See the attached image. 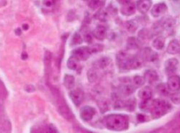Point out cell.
Wrapping results in <instances>:
<instances>
[{"label": "cell", "instance_id": "cell-1", "mask_svg": "<svg viewBox=\"0 0 180 133\" xmlns=\"http://www.w3.org/2000/svg\"><path fill=\"white\" fill-rule=\"evenodd\" d=\"M116 61L118 68L123 71L138 69L142 66V62L137 55H132L123 50L118 52Z\"/></svg>", "mask_w": 180, "mask_h": 133}, {"label": "cell", "instance_id": "cell-2", "mask_svg": "<svg viewBox=\"0 0 180 133\" xmlns=\"http://www.w3.org/2000/svg\"><path fill=\"white\" fill-rule=\"evenodd\" d=\"M104 124L108 129L120 131L126 129L128 126V117L120 114H112L106 116L104 119Z\"/></svg>", "mask_w": 180, "mask_h": 133}, {"label": "cell", "instance_id": "cell-3", "mask_svg": "<svg viewBox=\"0 0 180 133\" xmlns=\"http://www.w3.org/2000/svg\"><path fill=\"white\" fill-rule=\"evenodd\" d=\"M171 107L168 101L162 99H156L151 101L149 108L152 116L157 118L168 112Z\"/></svg>", "mask_w": 180, "mask_h": 133}, {"label": "cell", "instance_id": "cell-4", "mask_svg": "<svg viewBox=\"0 0 180 133\" xmlns=\"http://www.w3.org/2000/svg\"><path fill=\"white\" fill-rule=\"evenodd\" d=\"M58 109L60 113L66 119L72 117V114L59 91L55 87H50Z\"/></svg>", "mask_w": 180, "mask_h": 133}, {"label": "cell", "instance_id": "cell-5", "mask_svg": "<svg viewBox=\"0 0 180 133\" xmlns=\"http://www.w3.org/2000/svg\"><path fill=\"white\" fill-rule=\"evenodd\" d=\"M137 56L142 62H154L157 60L158 57L157 53L148 47L141 49L139 51Z\"/></svg>", "mask_w": 180, "mask_h": 133}, {"label": "cell", "instance_id": "cell-6", "mask_svg": "<svg viewBox=\"0 0 180 133\" xmlns=\"http://www.w3.org/2000/svg\"><path fill=\"white\" fill-rule=\"evenodd\" d=\"M92 54L89 46H82L77 48L72 52L71 56L80 61H85Z\"/></svg>", "mask_w": 180, "mask_h": 133}, {"label": "cell", "instance_id": "cell-7", "mask_svg": "<svg viewBox=\"0 0 180 133\" xmlns=\"http://www.w3.org/2000/svg\"><path fill=\"white\" fill-rule=\"evenodd\" d=\"M121 5L120 12L123 15L130 16L134 14L136 7L133 1L131 0H117Z\"/></svg>", "mask_w": 180, "mask_h": 133}, {"label": "cell", "instance_id": "cell-8", "mask_svg": "<svg viewBox=\"0 0 180 133\" xmlns=\"http://www.w3.org/2000/svg\"><path fill=\"white\" fill-rule=\"evenodd\" d=\"M163 31H172L176 24V20L172 16H165L158 20Z\"/></svg>", "mask_w": 180, "mask_h": 133}, {"label": "cell", "instance_id": "cell-9", "mask_svg": "<svg viewBox=\"0 0 180 133\" xmlns=\"http://www.w3.org/2000/svg\"><path fill=\"white\" fill-rule=\"evenodd\" d=\"M153 36L151 30L144 28L138 32L137 39L140 44H146L149 42Z\"/></svg>", "mask_w": 180, "mask_h": 133}, {"label": "cell", "instance_id": "cell-10", "mask_svg": "<svg viewBox=\"0 0 180 133\" xmlns=\"http://www.w3.org/2000/svg\"><path fill=\"white\" fill-rule=\"evenodd\" d=\"M179 66L178 60L175 58H171L167 60L164 64V69L166 73L170 75L175 73Z\"/></svg>", "mask_w": 180, "mask_h": 133}, {"label": "cell", "instance_id": "cell-11", "mask_svg": "<svg viewBox=\"0 0 180 133\" xmlns=\"http://www.w3.org/2000/svg\"><path fill=\"white\" fill-rule=\"evenodd\" d=\"M95 114V110L93 107L89 106H85L80 109V115L81 118L85 121L91 120Z\"/></svg>", "mask_w": 180, "mask_h": 133}, {"label": "cell", "instance_id": "cell-12", "mask_svg": "<svg viewBox=\"0 0 180 133\" xmlns=\"http://www.w3.org/2000/svg\"><path fill=\"white\" fill-rule=\"evenodd\" d=\"M168 9L165 3H160L155 4L151 10L152 16L154 17H158L164 14Z\"/></svg>", "mask_w": 180, "mask_h": 133}, {"label": "cell", "instance_id": "cell-13", "mask_svg": "<svg viewBox=\"0 0 180 133\" xmlns=\"http://www.w3.org/2000/svg\"><path fill=\"white\" fill-rule=\"evenodd\" d=\"M107 29L104 26L99 24L95 27L93 31L92 34L93 37L97 39L102 41L106 37Z\"/></svg>", "mask_w": 180, "mask_h": 133}, {"label": "cell", "instance_id": "cell-14", "mask_svg": "<svg viewBox=\"0 0 180 133\" xmlns=\"http://www.w3.org/2000/svg\"><path fill=\"white\" fill-rule=\"evenodd\" d=\"M70 96L73 103L75 105L78 106L82 102L84 95L82 90L80 89H77L71 92Z\"/></svg>", "mask_w": 180, "mask_h": 133}, {"label": "cell", "instance_id": "cell-15", "mask_svg": "<svg viewBox=\"0 0 180 133\" xmlns=\"http://www.w3.org/2000/svg\"><path fill=\"white\" fill-rule=\"evenodd\" d=\"M170 90L175 91L179 89V77L177 75H172L169 78L167 83Z\"/></svg>", "mask_w": 180, "mask_h": 133}, {"label": "cell", "instance_id": "cell-16", "mask_svg": "<svg viewBox=\"0 0 180 133\" xmlns=\"http://www.w3.org/2000/svg\"><path fill=\"white\" fill-rule=\"evenodd\" d=\"M153 92L149 87L146 86L140 89L138 91V95L142 100H150L152 97Z\"/></svg>", "mask_w": 180, "mask_h": 133}, {"label": "cell", "instance_id": "cell-17", "mask_svg": "<svg viewBox=\"0 0 180 133\" xmlns=\"http://www.w3.org/2000/svg\"><path fill=\"white\" fill-rule=\"evenodd\" d=\"M152 4L151 0H138L136 2V6L138 10L141 13H146L149 10Z\"/></svg>", "mask_w": 180, "mask_h": 133}, {"label": "cell", "instance_id": "cell-18", "mask_svg": "<svg viewBox=\"0 0 180 133\" xmlns=\"http://www.w3.org/2000/svg\"><path fill=\"white\" fill-rule=\"evenodd\" d=\"M131 82L124 83V84L121 85L119 87L120 92L124 96H128L132 94L136 89L132 82L130 83Z\"/></svg>", "mask_w": 180, "mask_h": 133}, {"label": "cell", "instance_id": "cell-19", "mask_svg": "<svg viewBox=\"0 0 180 133\" xmlns=\"http://www.w3.org/2000/svg\"><path fill=\"white\" fill-rule=\"evenodd\" d=\"M145 81L150 83H152L157 81L159 76L157 72L153 69H148L144 73L143 77Z\"/></svg>", "mask_w": 180, "mask_h": 133}, {"label": "cell", "instance_id": "cell-20", "mask_svg": "<svg viewBox=\"0 0 180 133\" xmlns=\"http://www.w3.org/2000/svg\"><path fill=\"white\" fill-rule=\"evenodd\" d=\"M180 42L177 39H173L169 43L167 47V53L171 54H175L180 52Z\"/></svg>", "mask_w": 180, "mask_h": 133}, {"label": "cell", "instance_id": "cell-21", "mask_svg": "<svg viewBox=\"0 0 180 133\" xmlns=\"http://www.w3.org/2000/svg\"><path fill=\"white\" fill-rule=\"evenodd\" d=\"M111 61V59L108 57H102L95 62L93 64L94 67L96 69H104L107 66Z\"/></svg>", "mask_w": 180, "mask_h": 133}, {"label": "cell", "instance_id": "cell-22", "mask_svg": "<svg viewBox=\"0 0 180 133\" xmlns=\"http://www.w3.org/2000/svg\"><path fill=\"white\" fill-rule=\"evenodd\" d=\"M138 21L135 20H132L125 21L123 23L124 28L129 32L134 33L138 28Z\"/></svg>", "mask_w": 180, "mask_h": 133}, {"label": "cell", "instance_id": "cell-23", "mask_svg": "<svg viewBox=\"0 0 180 133\" xmlns=\"http://www.w3.org/2000/svg\"><path fill=\"white\" fill-rule=\"evenodd\" d=\"M109 15L106 11L102 9H99L93 15L94 18L102 22H105L107 20Z\"/></svg>", "mask_w": 180, "mask_h": 133}, {"label": "cell", "instance_id": "cell-24", "mask_svg": "<svg viewBox=\"0 0 180 133\" xmlns=\"http://www.w3.org/2000/svg\"><path fill=\"white\" fill-rule=\"evenodd\" d=\"M87 4L88 7L93 10H95L97 9H99L102 8L105 5V0H88Z\"/></svg>", "mask_w": 180, "mask_h": 133}, {"label": "cell", "instance_id": "cell-25", "mask_svg": "<svg viewBox=\"0 0 180 133\" xmlns=\"http://www.w3.org/2000/svg\"><path fill=\"white\" fill-rule=\"evenodd\" d=\"M140 45L137 39L134 37H130L127 40L126 47L128 50L137 49L139 48Z\"/></svg>", "mask_w": 180, "mask_h": 133}, {"label": "cell", "instance_id": "cell-26", "mask_svg": "<svg viewBox=\"0 0 180 133\" xmlns=\"http://www.w3.org/2000/svg\"><path fill=\"white\" fill-rule=\"evenodd\" d=\"M165 40V38L164 36H158L153 41L152 45L156 50H162L164 46Z\"/></svg>", "mask_w": 180, "mask_h": 133}, {"label": "cell", "instance_id": "cell-27", "mask_svg": "<svg viewBox=\"0 0 180 133\" xmlns=\"http://www.w3.org/2000/svg\"><path fill=\"white\" fill-rule=\"evenodd\" d=\"M75 80L74 77L70 75H66L64 79V83L68 89L72 88L75 85Z\"/></svg>", "mask_w": 180, "mask_h": 133}, {"label": "cell", "instance_id": "cell-28", "mask_svg": "<svg viewBox=\"0 0 180 133\" xmlns=\"http://www.w3.org/2000/svg\"><path fill=\"white\" fill-rule=\"evenodd\" d=\"M79 61L76 59L71 56L67 60V67L70 69L76 70L80 66Z\"/></svg>", "mask_w": 180, "mask_h": 133}, {"label": "cell", "instance_id": "cell-29", "mask_svg": "<svg viewBox=\"0 0 180 133\" xmlns=\"http://www.w3.org/2000/svg\"><path fill=\"white\" fill-rule=\"evenodd\" d=\"M156 89L157 92L161 95L166 96L169 94L170 90L167 84L165 83L158 84L156 86Z\"/></svg>", "mask_w": 180, "mask_h": 133}, {"label": "cell", "instance_id": "cell-30", "mask_svg": "<svg viewBox=\"0 0 180 133\" xmlns=\"http://www.w3.org/2000/svg\"><path fill=\"white\" fill-rule=\"evenodd\" d=\"M145 82L144 77L138 75L134 77L131 80L132 83L136 88L143 86Z\"/></svg>", "mask_w": 180, "mask_h": 133}, {"label": "cell", "instance_id": "cell-31", "mask_svg": "<svg viewBox=\"0 0 180 133\" xmlns=\"http://www.w3.org/2000/svg\"><path fill=\"white\" fill-rule=\"evenodd\" d=\"M83 39L81 35L78 33H76L73 35L70 43L72 46H75L82 44L83 42Z\"/></svg>", "mask_w": 180, "mask_h": 133}, {"label": "cell", "instance_id": "cell-32", "mask_svg": "<svg viewBox=\"0 0 180 133\" xmlns=\"http://www.w3.org/2000/svg\"><path fill=\"white\" fill-rule=\"evenodd\" d=\"M91 22V19L90 14L88 12H86L82 23L80 31L88 28Z\"/></svg>", "mask_w": 180, "mask_h": 133}, {"label": "cell", "instance_id": "cell-33", "mask_svg": "<svg viewBox=\"0 0 180 133\" xmlns=\"http://www.w3.org/2000/svg\"><path fill=\"white\" fill-rule=\"evenodd\" d=\"M83 39L86 43H91L93 41V35L92 33L91 32L88 30V28L83 30Z\"/></svg>", "mask_w": 180, "mask_h": 133}, {"label": "cell", "instance_id": "cell-34", "mask_svg": "<svg viewBox=\"0 0 180 133\" xmlns=\"http://www.w3.org/2000/svg\"><path fill=\"white\" fill-rule=\"evenodd\" d=\"M105 10L109 15L112 16L117 15L118 12L117 8L112 3L109 4L106 7Z\"/></svg>", "mask_w": 180, "mask_h": 133}, {"label": "cell", "instance_id": "cell-35", "mask_svg": "<svg viewBox=\"0 0 180 133\" xmlns=\"http://www.w3.org/2000/svg\"><path fill=\"white\" fill-rule=\"evenodd\" d=\"M78 18V16L76 12L74 10H71L68 13L66 19L68 22H71L76 20Z\"/></svg>", "mask_w": 180, "mask_h": 133}, {"label": "cell", "instance_id": "cell-36", "mask_svg": "<svg viewBox=\"0 0 180 133\" xmlns=\"http://www.w3.org/2000/svg\"><path fill=\"white\" fill-rule=\"evenodd\" d=\"M89 47L92 54L101 52L104 48V45L100 43L95 44Z\"/></svg>", "mask_w": 180, "mask_h": 133}, {"label": "cell", "instance_id": "cell-37", "mask_svg": "<svg viewBox=\"0 0 180 133\" xmlns=\"http://www.w3.org/2000/svg\"><path fill=\"white\" fill-rule=\"evenodd\" d=\"M87 75L88 79L90 82H94L97 79V74L94 69H91L89 70Z\"/></svg>", "mask_w": 180, "mask_h": 133}, {"label": "cell", "instance_id": "cell-38", "mask_svg": "<svg viewBox=\"0 0 180 133\" xmlns=\"http://www.w3.org/2000/svg\"><path fill=\"white\" fill-rule=\"evenodd\" d=\"M180 97L179 93L177 92L171 95V99L172 101L174 103L178 104L180 102Z\"/></svg>", "mask_w": 180, "mask_h": 133}, {"label": "cell", "instance_id": "cell-39", "mask_svg": "<svg viewBox=\"0 0 180 133\" xmlns=\"http://www.w3.org/2000/svg\"><path fill=\"white\" fill-rule=\"evenodd\" d=\"M56 1L46 0L43 1V3L45 6L50 7L54 5L56 3Z\"/></svg>", "mask_w": 180, "mask_h": 133}, {"label": "cell", "instance_id": "cell-40", "mask_svg": "<svg viewBox=\"0 0 180 133\" xmlns=\"http://www.w3.org/2000/svg\"><path fill=\"white\" fill-rule=\"evenodd\" d=\"M116 37V35L115 33L111 32L107 34L106 37L110 41L113 40L115 39Z\"/></svg>", "mask_w": 180, "mask_h": 133}, {"label": "cell", "instance_id": "cell-41", "mask_svg": "<svg viewBox=\"0 0 180 133\" xmlns=\"http://www.w3.org/2000/svg\"><path fill=\"white\" fill-rule=\"evenodd\" d=\"M14 32L16 35L19 36L21 35L22 31L20 28H18L15 30Z\"/></svg>", "mask_w": 180, "mask_h": 133}, {"label": "cell", "instance_id": "cell-42", "mask_svg": "<svg viewBox=\"0 0 180 133\" xmlns=\"http://www.w3.org/2000/svg\"><path fill=\"white\" fill-rule=\"evenodd\" d=\"M28 57V54L25 52H23L21 54V58L23 60H25Z\"/></svg>", "mask_w": 180, "mask_h": 133}, {"label": "cell", "instance_id": "cell-43", "mask_svg": "<svg viewBox=\"0 0 180 133\" xmlns=\"http://www.w3.org/2000/svg\"><path fill=\"white\" fill-rule=\"evenodd\" d=\"M22 28L24 30L27 31L29 29V26L27 24H24L22 25Z\"/></svg>", "mask_w": 180, "mask_h": 133}]
</instances>
